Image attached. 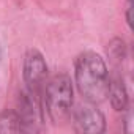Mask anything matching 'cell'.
<instances>
[{"label":"cell","instance_id":"obj_5","mask_svg":"<svg viewBox=\"0 0 134 134\" xmlns=\"http://www.w3.org/2000/svg\"><path fill=\"white\" fill-rule=\"evenodd\" d=\"M46 76L47 65L44 62V57L38 51H29L24 60V79L29 85V90L38 93L46 84Z\"/></svg>","mask_w":134,"mask_h":134},{"label":"cell","instance_id":"obj_4","mask_svg":"<svg viewBox=\"0 0 134 134\" xmlns=\"http://www.w3.org/2000/svg\"><path fill=\"white\" fill-rule=\"evenodd\" d=\"M76 134H104L106 120L95 104L81 106L73 115Z\"/></svg>","mask_w":134,"mask_h":134},{"label":"cell","instance_id":"obj_6","mask_svg":"<svg viewBox=\"0 0 134 134\" xmlns=\"http://www.w3.org/2000/svg\"><path fill=\"white\" fill-rule=\"evenodd\" d=\"M107 96L110 98V103L114 106V109L117 110H123L128 104V93L123 84L121 77H112L109 79V88H107Z\"/></svg>","mask_w":134,"mask_h":134},{"label":"cell","instance_id":"obj_7","mask_svg":"<svg viewBox=\"0 0 134 134\" xmlns=\"http://www.w3.org/2000/svg\"><path fill=\"white\" fill-rule=\"evenodd\" d=\"M0 134H22L16 112L7 110L0 114Z\"/></svg>","mask_w":134,"mask_h":134},{"label":"cell","instance_id":"obj_2","mask_svg":"<svg viewBox=\"0 0 134 134\" xmlns=\"http://www.w3.org/2000/svg\"><path fill=\"white\" fill-rule=\"evenodd\" d=\"M44 104L49 117L54 121H63L71 112L73 106V84L66 74L51 77L44 87Z\"/></svg>","mask_w":134,"mask_h":134},{"label":"cell","instance_id":"obj_3","mask_svg":"<svg viewBox=\"0 0 134 134\" xmlns=\"http://www.w3.org/2000/svg\"><path fill=\"white\" fill-rule=\"evenodd\" d=\"M22 134H36L41 128V106L35 92L27 90L19 101V112H16Z\"/></svg>","mask_w":134,"mask_h":134},{"label":"cell","instance_id":"obj_1","mask_svg":"<svg viewBox=\"0 0 134 134\" xmlns=\"http://www.w3.org/2000/svg\"><path fill=\"white\" fill-rule=\"evenodd\" d=\"M76 84L81 95L90 103H101L107 96L109 73L104 60L95 52H84L76 60Z\"/></svg>","mask_w":134,"mask_h":134},{"label":"cell","instance_id":"obj_8","mask_svg":"<svg viewBox=\"0 0 134 134\" xmlns=\"http://www.w3.org/2000/svg\"><path fill=\"white\" fill-rule=\"evenodd\" d=\"M129 2H131V0H129Z\"/></svg>","mask_w":134,"mask_h":134}]
</instances>
